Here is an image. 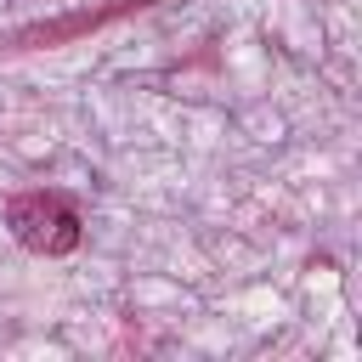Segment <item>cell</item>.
<instances>
[{
    "mask_svg": "<svg viewBox=\"0 0 362 362\" xmlns=\"http://www.w3.org/2000/svg\"><path fill=\"white\" fill-rule=\"evenodd\" d=\"M6 226L28 255H68L79 249V209L62 192H23L6 204Z\"/></svg>",
    "mask_w": 362,
    "mask_h": 362,
    "instance_id": "cell-1",
    "label": "cell"
}]
</instances>
